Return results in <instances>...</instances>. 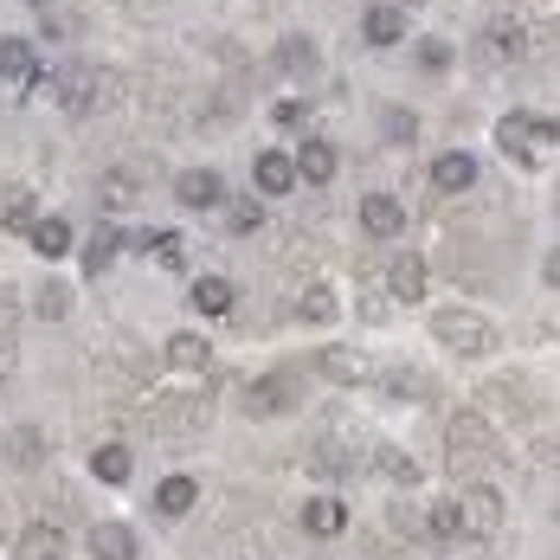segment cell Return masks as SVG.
<instances>
[{"mask_svg":"<svg viewBox=\"0 0 560 560\" xmlns=\"http://www.w3.org/2000/svg\"><path fill=\"white\" fill-rule=\"evenodd\" d=\"M225 225H232V232H258V225H265V207H258V200H232Z\"/></svg>","mask_w":560,"mask_h":560,"instance_id":"cell-32","label":"cell"},{"mask_svg":"<svg viewBox=\"0 0 560 560\" xmlns=\"http://www.w3.org/2000/svg\"><path fill=\"white\" fill-rule=\"evenodd\" d=\"M381 129H387V142H412V136H419V116H412L406 104H399V110L381 116Z\"/></svg>","mask_w":560,"mask_h":560,"instance_id":"cell-30","label":"cell"},{"mask_svg":"<svg viewBox=\"0 0 560 560\" xmlns=\"http://www.w3.org/2000/svg\"><path fill=\"white\" fill-rule=\"evenodd\" d=\"M535 142H541V149L560 142V116H535Z\"/></svg>","mask_w":560,"mask_h":560,"instance_id":"cell-39","label":"cell"},{"mask_svg":"<svg viewBox=\"0 0 560 560\" xmlns=\"http://www.w3.org/2000/svg\"><path fill=\"white\" fill-rule=\"evenodd\" d=\"M104 78H110V71H84V65H78V71H65V78H52V84H58V104H65L71 116L97 110V104H104Z\"/></svg>","mask_w":560,"mask_h":560,"instance_id":"cell-2","label":"cell"},{"mask_svg":"<svg viewBox=\"0 0 560 560\" xmlns=\"http://www.w3.org/2000/svg\"><path fill=\"white\" fill-rule=\"evenodd\" d=\"M26 238H33V252H39V258H65V252H78V238H71V225H65V220H39Z\"/></svg>","mask_w":560,"mask_h":560,"instance_id":"cell-17","label":"cell"},{"mask_svg":"<svg viewBox=\"0 0 560 560\" xmlns=\"http://www.w3.org/2000/svg\"><path fill=\"white\" fill-rule=\"evenodd\" d=\"M419 65H425V71H445V65H451V46H445V39H425V46H419Z\"/></svg>","mask_w":560,"mask_h":560,"instance_id":"cell-38","label":"cell"},{"mask_svg":"<svg viewBox=\"0 0 560 560\" xmlns=\"http://www.w3.org/2000/svg\"><path fill=\"white\" fill-rule=\"evenodd\" d=\"M541 278H548V290H560V245L548 252V265H541Z\"/></svg>","mask_w":560,"mask_h":560,"instance_id":"cell-40","label":"cell"},{"mask_svg":"<svg viewBox=\"0 0 560 560\" xmlns=\"http://www.w3.org/2000/svg\"><path fill=\"white\" fill-rule=\"evenodd\" d=\"M136 187H142V180H129V174L116 168V174H104V187H97V200H104L110 213H122V207H136Z\"/></svg>","mask_w":560,"mask_h":560,"instance_id":"cell-27","label":"cell"},{"mask_svg":"<svg viewBox=\"0 0 560 560\" xmlns=\"http://www.w3.org/2000/svg\"><path fill=\"white\" fill-rule=\"evenodd\" d=\"M33 7H46V0H33Z\"/></svg>","mask_w":560,"mask_h":560,"instance_id":"cell-41","label":"cell"},{"mask_svg":"<svg viewBox=\"0 0 560 560\" xmlns=\"http://www.w3.org/2000/svg\"><path fill=\"white\" fill-rule=\"evenodd\" d=\"M232 303H238V290H232L225 278H200L194 283V310H200V316H225Z\"/></svg>","mask_w":560,"mask_h":560,"instance_id":"cell-21","label":"cell"},{"mask_svg":"<svg viewBox=\"0 0 560 560\" xmlns=\"http://www.w3.org/2000/svg\"><path fill=\"white\" fill-rule=\"evenodd\" d=\"M33 225H39V207L33 200H13L7 207V232H33Z\"/></svg>","mask_w":560,"mask_h":560,"instance_id":"cell-37","label":"cell"},{"mask_svg":"<svg viewBox=\"0 0 560 560\" xmlns=\"http://www.w3.org/2000/svg\"><path fill=\"white\" fill-rule=\"evenodd\" d=\"M290 162H296V180H310V187H323V180H336V149H329L323 136H310V142H303V149H296Z\"/></svg>","mask_w":560,"mask_h":560,"instance_id":"cell-8","label":"cell"},{"mask_svg":"<svg viewBox=\"0 0 560 560\" xmlns=\"http://www.w3.org/2000/svg\"><path fill=\"white\" fill-rule=\"evenodd\" d=\"M316 368H323L329 381H341V387L368 381V354H361V348H323V354H316Z\"/></svg>","mask_w":560,"mask_h":560,"instance_id":"cell-14","label":"cell"},{"mask_svg":"<svg viewBox=\"0 0 560 560\" xmlns=\"http://www.w3.org/2000/svg\"><path fill=\"white\" fill-rule=\"evenodd\" d=\"M361 39H368V46H399V39H406V13H399V7H368V13H361Z\"/></svg>","mask_w":560,"mask_h":560,"instance_id":"cell-12","label":"cell"},{"mask_svg":"<svg viewBox=\"0 0 560 560\" xmlns=\"http://www.w3.org/2000/svg\"><path fill=\"white\" fill-rule=\"evenodd\" d=\"M252 419H271V412H283V406H296V381H283V374H265V381H252L245 387V399H238Z\"/></svg>","mask_w":560,"mask_h":560,"instance_id":"cell-4","label":"cell"},{"mask_svg":"<svg viewBox=\"0 0 560 560\" xmlns=\"http://www.w3.org/2000/svg\"><path fill=\"white\" fill-rule=\"evenodd\" d=\"M361 225H368L374 238H393V232H406V207H399L393 194H368V200H361Z\"/></svg>","mask_w":560,"mask_h":560,"instance_id":"cell-11","label":"cell"},{"mask_svg":"<svg viewBox=\"0 0 560 560\" xmlns=\"http://www.w3.org/2000/svg\"><path fill=\"white\" fill-rule=\"evenodd\" d=\"M432 336L445 341L451 354H464V361H483V354L497 348V329H490L477 310H439V316H432Z\"/></svg>","mask_w":560,"mask_h":560,"instance_id":"cell-1","label":"cell"},{"mask_svg":"<svg viewBox=\"0 0 560 560\" xmlns=\"http://www.w3.org/2000/svg\"><path fill=\"white\" fill-rule=\"evenodd\" d=\"M497 142H503V155H515L522 168H541V142H535V116L509 110L503 122H497Z\"/></svg>","mask_w":560,"mask_h":560,"instance_id":"cell-3","label":"cell"},{"mask_svg":"<svg viewBox=\"0 0 560 560\" xmlns=\"http://www.w3.org/2000/svg\"><path fill=\"white\" fill-rule=\"evenodd\" d=\"M425 528H432L439 541H457V535H464V509H457V503H432V515H425Z\"/></svg>","mask_w":560,"mask_h":560,"instance_id":"cell-28","label":"cell"},{"mask_svg":"<svg viewBox=\"0 0 560 560\" xmlns=\"http://www.w3.org/2000/svg\"><path fill=\"white\" fill-rule=\"evenodd\" d=\"M33 310H39V316H46V323H58V316H65V310H71V290H65V283H46V290H39V303H33Z\"/></svg>","mask_w":560,"mask_h":560,"instance_id":"cell-33","label":"cell"},{"mask_svg":"<svg viewBox=\"0 0 560 560\" xmlns=\"http://www.w3.org/2000/svg\"><path fill=\"white\" fill-rule=\"evenodd\" d=\"M470 180H477V162H470L464 149H445V155L432 162V187H439V194H464Z\"/></svg>","mask_w":560,"mask_h":560,"instance_id":"cell-13","label":"cell"},{"mask_svg":"<svg viewBox=\"0 0 560 560\" xmlns=\"http://www.w3.org/2000/svg\"><path fill=\"white\" fill-rule=\"evenodd\" d=\"M278 58L290 65V71H310V65H316V46H310V39H283Z\"/></svg>","mask_w":560,"mask_h":560,"instance_id":"cell-35","label":"cell"},{"mask_svg":"<svg viewBox=\"0 0 560 560\" xmlns=\"http://www.w3.org/2000/svg\"><path fill=\"white\" fill-rule=\"evenodd\" d=\"M296 316H303V323H329V316H336V290H329V283H310V290L296 296Z\"/></svg>","mask_w":560,"mask_h":560,"instance_id":"cell-26","label":"cell"},{"mask_svg":"<svg viewBox=\"0 0 560 560\" xmlns=\"http://www.w3.org/2000/svg\"><path fill=\"white\" fill-rule=\"evenodd\" d=\"M483 58H497V65L522 58V33H515V20H490V26H483Z\"/></svg>","mask_w":560,"mask_h":560,"instance_id":"cell-19","label":"cell"},{"mask_svg":"<svg viewBox=\"0 0 560 560\" xmlns=\"http://www.w3.org/2000/svg\"><path fill=\"white\" fill-rule=\"evenodd\" d=\"M33 71H39V58H33L26 39H0V78H20V84H26Z\"/></svg>","mask_w":560,"mask_h":560,"instance_id":"cell-24","label":"cell"},{"mask_svg":"<svg viewBox=\"0 0 560 560\" xmlns=\"http://www.w3.org/2000/svg\"><path fill=\"white\" fill-rule=\"evenodd\" d=\"M387 290L399 296V303H419V296H425V258H419V252H393Z\"/></svg>","mask_w":560,"mask_h":560,"instance_id":"cell-5","label":"cell"},{"mask_svg":"<svg viewBox=\"0 0 560 560\" xmlns=\"http://www.w3.org/2000/svg\"><path fill=\"white\" fill-rule=\"evenodd\" d=\"M91 470H97V483H129L136 457H129V445H97V457H91Z\"/></svg>","mask_w":560,"mask_h":560,"instance_id":"cell-22","label":"cell"},{"mask_svg":"<svg viewBox=\"0 0 560 560\" xmlns=\"http://www.w3.org/2000/svg\"><path fill=\"white\" fill-rule=\"evenodd\" d=\"M213 361V341L207 336H174L168 341V368H187V374H200Z\"/></svg>","mask_w":560,"mask_h":560,"instance_id":"cell-20","label":"cell"},{"mask_svg":"<svg viewBox=\"0 0 560 560\" xmlns=\"http://www.w3.org/2000/svg\"><path fill=\"white\" fill-rule=\"evenodd\" d=\"M271 122H278V129H303V122H310V104H303V97H278V104H271Z\"/></svg>","mask_w":560,"mask_h":560,"instance_id":"cell-31","label":"cell"},{"mask_svg":"<svg viewBox=\"0 0 560 560\" xmlns=\"http://www.w3.org/2000/svg\"><path fill=\"white\" fill-rule=\"evenodd\" d=\"M457 509H464V528H470V535H497V528H503V497H497V490H470Z\"/></svg>","mask_w":560,"mask_h":560,"instance_id":"cell-9","label":"cell"},{"mask_svg":"<svg viewBox=\"0 0 560 560\" xmlns=\"http://www.w3.org/2000/svg\"><path fill=\"white\" fill-rule=\"evenodd\" d=\"M194 497H200V483H194V477H168V483L155 490V509L174 522V515H187V509H194Z\"/></svg>","mask_w":560,"mask_h":560,"instance_id":"cell-23","label":"cell"},{"mask_svg":"<svg viewBox=\"0 0 560 560\" xmlns=\"http://www.w3.org/2000/svg\"><path fill=\"white\" fill-rule=\"evenodd\" d=\"M149 252H155L162 265H187V238H180V232H155V245H149Z\"/></svg>","mask_w":560,"mask_h":560,"instance_id":"cell-34","label":"cell"},{"mask_svg":"<svg viewBox=\"0 0 560 560\" xmlns=\"http://www.w3.org/2000/svg\"><path fill=\"white\" fill-rule=\"evenodd\" d=\"M374 464H381V470H387L393 483H419V464H412V457H406V451H381V457H374Z\"/></svg>","mask_w":560,"mask_h":560,"instance_id":"cell-29","label":"cell"},{"mask_svg":"<svg viewBox=\"0 0 560 560\" xmlns=\"http://www.w3.org/2000/svg\"><path fill=\"white\" fill-rule=\"evenodd\" d=\"M13 464H39V457H46V445H39V432H13Z\"/></svg>","mask_w":560,"mask_h":560,"instance_id":"cell-36","label":"cell"},{"mask_svg":"<svg viewBox=\"0 0 560 560\" xmlns=\"http://www.w3.org/2000/svg\"><path fill=\"white\" fill-rule=\"evenodd\" d=\"M20 560H65V535H58L52 522H33L20 535Z\"/></svg>","mask_w":560,"mask_h":560,"instance_id":"cell-16","label":"cell"},{"mask_svg":"<svg viewBox=\"0 0 560 560\" xmlns=\"http://www.w3.org/2000/svg\"><path fill=\"white\" fill-rule=\"evenodd\" d=\"M174 200L200 213V207H220V200H225V187H220V174H213V168H187L180 180H174Z\"/></svg>","mask_w":560,"mask_h":560,"instance_id":"cell-7","label":"cell"},{"mask_svg":"<svg viewBox=\"0 0 560 560\" xmlns=\"http://www.w3.org/2000/svg\"><path fill=\"white\" fill-rule=\"evenodd\" d=\"M252 180H258V194H290V187H296V162H290L283 149H265V155L252 162Z\"/></svg>","mask_w":560,"mask_h":560,"instance_id":"cell-10","label":"cell"},{"mask_svg":"<svg viewBox=\"0 0 560 560\" xmlns=\"http://www.w3.org/2000/svg\"><path fill=\"white\" fill-rule=\"evenodd\" d=\"M483 439H490V425H483L477 412H457V419H451V445H457V457L483 451Z\"/></svg>","mask_w":560,"mask_h":560,"instance_id":"cell-25","label":"cell"},{"mask_svg":"<svg viewBox=\"0 0 560 560\" xmlns=\"http://www.w3.org/2000/svg\"><path fill=\"white\" fill-rule=\"evenodd\" d=\"M84 548H91L97 560H136L142 541H136V528H122V522H97V528L84 535Z\"/></svg>","mask_w":560,"mask_h":560,"instance_id":"cell-6","label":"cell"},{"mask_svg":"<svg viewBox=\"0 0 560 560\" xmlns=\"http://www.w3.org/2000/svg\"><path fill=\"white\" fill-rule=\"evenodd\" d=\"M116 258H122V238H116V232H91V238H84V278H104Z\"/></svg>","mask_w":560,"mask_h":560,"instance_id":"cell-18","label":"cell"},{"mask_svg":"<svg viewBox=\"0 0 560 560\" xmlns=\"http://www.w3.org/2000/svg\"><path fill=\"white\" fill-rule=\"evenodd\" d=\"M303 528H310V535H341V528H348V503L310 497V503H303Z\"/></svg>","mask_w":560,"mask_h":560,"instance_id":"cell-15","label":"cell"}]
</instances>
